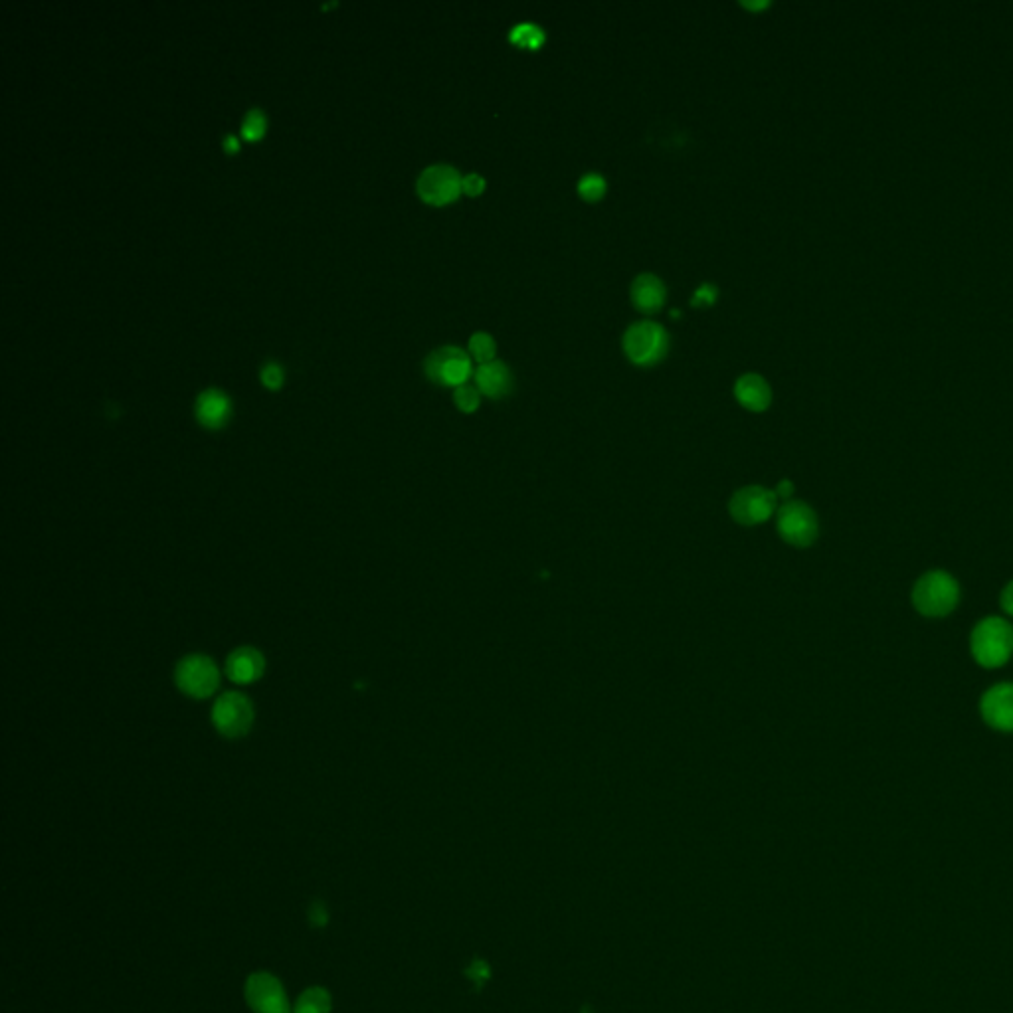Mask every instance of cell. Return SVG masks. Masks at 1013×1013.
Segmentation results:
<instances>
[{
    "label": "cell",
    "mask_w": 1013,
    "mask_h": 1013,
    "mask_svg": "<svg viewBox=\"0 0 1013 1013\" xmlns=\"http://www.w3.org/2000/svg\"><path fill=\"white\" fill-rule=\"evenodd\" d=\"M958 600H960L958 582L942 570L924 574L913 590V604L919 610V614L926 618L948 616L956 608Z\"/></svg>",
    "instance_id": "6da1fadb"
},
{
    "label": "cell",
    "mask_w": 1013,
    "mask_h": 1013,
    "mask_svg": "<svg viewBox=\"0 0 1013 1013\" xmlns=\"http://www.w3.org/2000/svg\"><path fill=\"white\" fill-rule=\"evenodd\" d=\"M622 345L626 357L634 365L651 367L665 359L669 351V333L655 321H636L626 329Z\"/></svg>",
    "instance_id": "7a4b0ae2"
},
{
    "label": "cell",
    "mask_w": 1013,
    "mask_h": 1013,
    "mask_svg": "<svg viewBox=\"0 0 1013 1013\" xmlns=\"http://www.w3.org/2000/svg\"><path fill=\"white\" fill-rule=\"evenodd\" d=\"M220 669L210 655L188 653L175 667V683L179 691L196 701L212 697L220 687Z\"/></svg>",
    "instance_id": "3957f363"
},
{
    "label": "cell",
    "mask_w": 1013,
    "mask_h": 1013,
    "mask_svg": "<svg viewBox=\"0 0 1013 1013\" xmlns=\"http://www.w3.org/2000/svg\"><path fill=\"white\" fill-rule=\"evenodd\" d=\"M1013 651L1012 626L1002 618H988L972 632V655L988 669L1004 665Z\"/></svg>",
    "instance_id": "277c9868"
},
{
    "label": "cell",
    "mask_w": 1013,
    "mask_h": 1013,
    "mask_svg": "<svg viewBox=\"0 0 1013 1013\" xmlns=\"http://www.w3.org/2000/svg\"><path fill=\"white\" fill-rule=\"evenodd\" d=\"M256 723V709L250 697L240 691L222 693L212 707V725L224 738H244Z\"/></svg>",
    "instance_id": "5b68a950"
},
{
    "label": "cell",
    "mask_w": 1013,
    "mask_h": 1013,
    "mask_svg": "<svg viewBox=\"0 0 1013 1013\" xmlns=\"http://www.w3.org/2000/svg\"><path fill=\"white\" fill-rule=\"evenodd\" d=\"M424 372L436 384L458 388L461 384H467V380L473 376L475 370L471 367V357L467 355L465 349L456 345H446L434 349L426 357Z\"/></svg>",
    "instance_id": "8992f818"
},
{
    "label": "cell",
    "mask_w": 1013,
    "mask_h": 1013,
    "mask_svg": "<svg viewBox=\"0 0 1013 1013\" xmlns=\"http://www.w3.org/2000/svg\"><path fill=\"white\" fill-rule=\"evenodd\" d=\"M818 517L812 507L802 501H788L778 515L780 537L798 549L810 547L818 539Z\"/></svg>",
    "instance_id": "52a82bcc"
},
{
    "label": "cell",
    "mask_w": 1013,
    "mask_h": 1013,
    "mask_svg": "<svg viewBox=\"0 0 1013 1013\" xmlns=\"http://www.w3.org/2000/svg\"><path fill=\"white\" fill-rule=\"evenodd\" d=\"M461 181H463V177L456 167L446 165V163H436V165L426 167L420 173V177L416 181V190L424 202L434 204V206H444V204L454 202L463 192Z\"/></svg>",
    "instance_id": "ba28073f"
},
{
    "label": "cell",
    "mask_w": 1013,
    "mask_h": 1013,
    "mask_svg": "<svg viewBox=\"0 0 1013 1013\" xmlns=\"http://www.w3.org/2000/svg\"><path fill=\"white\" fill-rule=\"evenodd\" d=\"M776 491L764 489L760 485H748L737 491L731 499L729 511L731 517L744 525L754 527L768 521L776 509Z\"/></svg>",
    "instance_id": "9c48e42d"
},
{
    "label": "cell",
    "mask_w": 1013,
    "mask_h": 1013,
    "mask_svg": "<svg viewBox=\"0 0 1013 1013\" xmlns=\"http://www.w3.org/2000/svg\"><path fill=\"white\" fill-rule=\"evenodd\" d=\"M246 1002L254 1013H289L285 990L268 972L252 974L246 982Z\"/></svg>",
    "instance_id": "30bf717a"
},
{
    "label": "cell",
    "mask_w": 1013,
    "mask_h": 1013,
    "mask_svg": "<svg viewBox=\"0 0 1013 1013\" xmlns=\"http://www.w3.org/2000/svg\"><path fill=\"white\" fill-rule=\"evenodd\" d=\"M224 671L232 683L252 685L264 677L266 657L260 649H256L252 645H242V647H236L228 655Z\"/></svg>",
    "instance_id": "8fae6325"
},
{
    "label": "cell",
    "mask_w": 1013,
    "mask_h": 1013,
    "mask_svg": "<svg viewBox=\"0 0 1013 1013\" xmlns=\"http://www.w3.org/2000/svg\"><path fill=\"white\" fill-rule=\"evenodd\" d=\"M982 717L984 721L1004 733H1013V685L1002 683L992 687L982 697Z\"/></svg>",
    "instance_id": "7c38bea8"
},
{
    "label": "cell",
    "mask_w": 1013,
    "mask_h": 1013,
    "mask_svg": "<svg viewBox=\"0 0 1013 1013\" xmlns=\"http://www.w3.org/2000/svg\"><path fill=\"white\" fill-rule=\"evenodd\" d=\"M194 416L204 428L220 430L232 416V402L224 390L206 388L196 396Z\"/></svg>",
    "instance_id": "4fadbf2b"
},
{
    "label": "cell",
    "mask_w": 1013,
    "mask_h": 1013,
    "mask_svg": "<svg viewBox=\"0 0 1013 1013\" xmlns=\"http://www.w3.org/2000/svg\"><path fill=\"white\" fill-rule=\"evenodd\" d=\"M473 380H475V386L479 388V392L487 398H493V400L509 396L515 386L513 372L503 361H491V363L479 365L473 372Z\"/></svg>",
    "instance_id": "5bb4252c"
},
{
    "label": "cell",
    "mask_w": 1013,
    "mask_h": 1013,
    "mask_svg": "<svg viewBox=\"0 0 1013 1013\" xmlns=\"http://www.w3.org/2000/svg\"><path fill=\"white\" fill-rule=\"evenodd\" d=\"M738 402L752 412H764L772 402V388L768 380L756 372L742 374L735 384Z\"/></svg>",
    "instance_id": "9a60e30c"
},
{
    "label": "cell",
    "mask_w": 1013,
    "mask_h": 1013,
    "mask_svg": "<svg viewBox=\"0 0 1013 1013\" xmlns=\"http://www.w3.org/2000/svg\"><path fill=\"white\" fill-rule=\"evenodd\" d=\"M665 297H667V289H665V283L661 281V277L653 276V274H640L634 279L632 301L645 315L659 311L665 303Z\"/></svg>",
    "instance_id": "2e32d148"
},
{
    "label": "cell",
    "mask_w": 1013,
    "mask_h": 1013,
    "mask_svg": "<svg viewBox=\"0 0 1013 1013\" xmlns=\"http://www.w3.org/2000/svg\"><path fill=\"white\" fill-rule=\"evenodd\" d=\"M331 1008L333 1000L325 988H309L297 998L293 1013H331Z\"/></svg>",
    "instance_id": "e0dca14e"
},
{
    "label": "cell",
    "mask_w": 1013,
    "mask_h": 1013,
    "mask_svg": "<svg viewBox=\"0 0 1013 1013\" xmlns=\"http://www.w3.org/2000/svg\"><path fill=\"white\" fill-rule=\"evenodd\" d=\"M509 38H511V42H513L515 46H519V48L537 50V48H541V46L545 44L547 34H545V30H543L539 24H535V22H521V24H517V26L511 30Z\"/></svg>",
    "instance_id": "ac0fdd59"
},
{
    "label": "cell",
    "mask_w": 1013,
    "mask_h": 1013,
    "mask_svg": "<svg viewBox=\"0 0 1013 1013\" xmlns=\"http://www.w3.org/2000/svg\"><path fill=\"white\" fill-rule=\"evenodd\" d=\"M469 353H471V357H473L479 365H485V363L495 361V353H497L495 339H493L489 333H483V331L473 333V335H471V339H469Z\"/></svg>",
    "instance_id": "d6986e66"
},
{
    "label": "cell",
    "mask_w": 1013,
    "mask_h": 1013,
    "mask_svg": "<svg viewBox=\"0 0 1013 1013\" xmlns=\"http://www.w3.org/2000/svg\"><path fill=\"white\" fill-rule=\"evenodd\" d=\"M606 179L598 173H586L580 181H578V192L584 200H600L604 194H606Z\"/></svg>",
    "instance_id": "ffe728a7"
},
{
    "label": "cell",
    "mask_w": 1013,
    "mask_h": 1013,
    "mask_svg": "<svg viewBox=\"0 0 1013 1013\" xmlns=\"http://www.w3.org/2000/svg\"><path fill=\"white\" fill-rule=\"evenodd\" d=\"M240 131H242V135L246 139H260L264 135V131H266V115H264V111L260 107H252L246 113Z\"/></svg>",
    "instance_id": "44dd1931"
},
{
    "label": "cell",
    "mask_w": 1013,
    "mask_h": 1013,
    "mask_svg": "<svg viewBox=\"0 0 1013 1013\" xmlns=\"http://www.w3.org/2000/svg\"><path fill=\"white\" fill-rule=\"evenodd\" d=\"M454 402H456V406L460 408L461 412L471 414L481 404V392H479L477 386L461 384V386L456 388V392H454Z\"/></svg>",
    "instance_id": "7402d4cb"
},
{
    "label": "cell",
    "mask_w": 1013,
    "mask_h": 1013,
    "mask_svg": "<svg viewBox=\"0 0 1013 1013\" xmlns=\"http://www.w3.org/2000/svg\"><path fill=\"white\" fill-rule=\"evenodd\" d=\"M717 293L719 289L713 285V283H701V287L695 291L693 295V301L691 305L695 307H701V305H711L715 299H717Z\"/></svg>",
    "instance_id": "603a6c76"
},
{
    "label": "cell",
    "mask_w": 1013,
    "mask_h": 1013,
    "mask_svg": "<svg viewBox=\"0 0 1013 1013\" xmlns=\"http://www.w3.org/2000/svg\"><path fill=\"white\" fill-rule=\"evenodd\" d=\"M307 919H309V924H311L313 928H323V926L329 922L327 907H325L321 901H313V903L309 905Z\"/></svg>",
    "instance_id": "cb8c5ba5"
},
{
    "label": "cell",
    "mask_w": 1013,
    "mask_h": 1013,
    "mask_svg": "<svg viewBox=\"0 0 1013 1013\" xmlns=\"http://www.w3.org/2000/svg\"><path fill=\"white\" fill-rule=\"evenodd\" d=\"M262 376V382L268 386V388H277L281 382H283V370L277 365V363H266L264 369L260 372Z\"/></svg>",
    "instance_id": "d4e9b609"
},
{
    "label": "cell",
    "mask_w": 1013,
    "mask_h": 1013,
    "mask_svg": "<svg viewBox=\"0 0 1013 1013\" xmlns=\"http://www.w3.org/2000/svg\"><path fill=\"white\" fill-rule=\"evenodd\" d=\"M461 188L469 196H477V194H481L485 190V179L481 175H477V173H469V175L463 177Z\"/></svg>",
    "instance_id": "484cf974"
},
{
    "label": "cell",
    "mask_w": 1013,
    "mask_h": 1013,
    "mask_svg": "<svg viewBox=\"0 0 1013 1013\" xmlns=\"http://www.w3.org/2000/svg\"><path fill=\"white\" fill-rule=\"evenodd\" d=\"M467 976H469L473 982L481 984V982H485V980L489 978V968H487V964H485V962H481V960H479V962H475V964H471V966H469Z\"/></svg>",
    "instance_id": "4316f807"
},
{
    "label": "cell",
    "mask_w": 1013,
    "mask_h": 1013,
    "mask_svg": "<svg viewBox=\"0 0 1013 1013\" xmlns=\"http://www.w3.org/2000/svg\"><path fill=\"white\" fill-rule=\"evenodd\" d=\"M1000 604H1002V608H1004L1010 616H1013V582H1010V584L1004 588L1002 598H1000Z\"/></svg>",
    "instance_id": "83f0119b"
},
{
    "label": "cell",
    "mask_w": 1013,
    "mask_h": 1013,
    "mask_svg": "<svg viewBox=\"0 0 1013 1013\" xmlns=\"http://www.w3.org/2000/svg\"><path fill=\"white\" fill-rule=\"evenodd\" d=\"M794 493V485L792 481H780L778 489H776V497H782V499H790Z\"/></svg>",
    "instance_id": "f1b7e54d"
},
{
    "label": "cell",
    "mask_w": 1013,
    "mask_h": 1013,
    "mask_svg": "<svg viewBox=\"0 0 1013 1013\" xmlns=\"http://www.w3.org/2000/svg\"><path fill=\"white\" fill-rule=\"evenodd\" d=\"M222 147H224L226 151H230V153H232V151H238V147H240L238 137H236V135H232V133H230V135H226V137L222 139Z\"/></svg>",
    "instance_id": "f546056e"
}]
</instances>
